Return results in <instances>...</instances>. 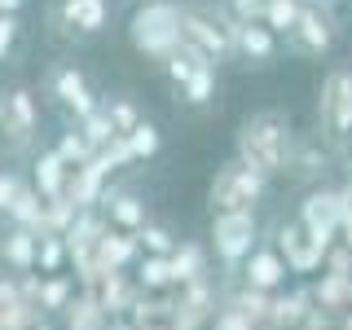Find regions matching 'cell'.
I'll use <instances>...</instances> for the list:
<instances>
[{"mask_svg": "<svg viewBox=\"0 0 352 330\" xmlns=\"http://www.w3.org/2000/svg\"><path fill=\"white\" fill-rule=\"evenodd\" d=\"M286 154H291V128H286V115L278 110H260L251 115L238 132V163H247L251 172L273 176L286 168Z\"/></svg>", "mask_w": 352, "mask_h": 330, "instance_id": "cell-1", "label": "cell"}, {"mask_svg": "<svg viewBox=\"0 0 352 330\" xmlns=\"http://www.w3.org/2000/svg\"><path fill=\"white\" fill-rule=\"evenodd\" d=\"M181 22H185V9H176L172 0H146V5L132 14V22H128V40H132L137 53L168 62L172 53L185 44Z\"/></svg>", "mask_w": 352, "mask_h": 330, "instance_id": "cell-2", "label": "cell"}, {"mask_svg": "<svg viewBox=\"0 0 352 330\" xmlns=\"http://www.w3.org/2000/svg\"><path fill=\"white\" fill-rule=\"evenodd\" d=\"M264 181L269 176H260V172H251L247 163H225V168L216 172V181H212V216L220 212H251V207L260 203V194H264Z\"/></svg>", "mask_w": 352, "mask_h": 330, "instance_id": "cell-3", "label": "cell"}, {"mask_svg": "<svg viewBox=\"0 0 352 330\" xmlns=\"http://www.w3.org/2000/svg\"><path fill=\"white\" fill-rule=\"evenodd\" d=\"M212 247H216L220 264H229V269L247 264V256L260 247L256 212H220V216H212Z\"/></svg>", "mask_w": 352, "mask_h": 330, "instance_id": "cell-4", "label": "cell"}, {"mask_svg": "<svg viewBox=\"0 0 352 330\" xmlns=\"http://www.w3.org/2000/svg\"><path fill=\"white\" fill-rule=\"evenodd\" d=\"M40 132V110H36V97L31 88H14L5 93V115H0V137L9 141L14 150H27Z\"/></svg>", "mask_w": 352, "mask_h": 330, "instance_id": "cell-5", "label": "cell"}, {"mask_svg": "<svg viewBox=\"0 0 352 330\" xmlns=\"http://www.w3.org/2000/svg\"><path fill=\"white\" fill-rule=\"evenodd\" d=\"M49 97L75 119H88L97 110V97H93V88H88V80H84V71L71 66V62H62V66L49 71Z\"/></svg>", "mask_w": 352, "mask_h": 330, "instance_id": "cell-6", "label": "cell"}, {"mask_svg": "<svg viewBox=\"0 0 352 330\" xmlns=\"http://www.w3.org/2000/svg\"><path fill=\"white\" fill-rule=\"evenodd\" d=\"M322 128L330 141H339L344 132H352V80L344 71L330 75L326 97H322Z\"/></svg>", "mask_w": 352, "mask_h": 330, "instance_id": "cell-7", "label": "cell"}, {"mask_svg": "<svg viewBox=\"0 0 352 330\" xmlns=\"http://www.w3.org/2000/svg\"><path fill=\"white\" fill-rule=\"evenodd\" d=\"M278 251H282V260H286V269H291V273H313L317 264L326 260V251L308 238V229L300 225V220L278 229Z\"/></svg>", "mask_w": 352, "mask_h": 330, "instance_id": "cell-8", "label": "cell"}, {"mask_svg": "<svg viewBox=\"0 0 352 330\" xmlns=\"http://www.w3.org/2000/svg\"><path fill=\"white\" fill-rule=\"evenodd\" d=\"M286 273H291V269H286V260H282L278 247H256L247 256V264H242V282H247L251 291H264V295L278 291V286L286 282Z\"/></svg>", "mask_w": 352, "mask_h": 330, "instance_id": "cell-9", "label": "cell"}, {"mask_svg": "<svg viewBox=\"0 0 352 330\" xmlns=\"http://www.w3.org/2000/svg\"><path fill=\"white\" fill-rule=\"evenodd\" d=\"M31 185L40 190L44 203H53V198H62L71 190V168H66V159L58 150H40L36 163H31Z\"/></svg>", "mask_w": 352, "mask_h": 330, "instance_id": "cell-10", "label": "cell"}, {"mask_svg": "<svg viewBox=\"0 0 352 330\" xmlns=\"http://www.w3.org/2000/svg\"><path fill=\"white\" fill-rule=\"evenodd\" d=\"M58 18H62V27L80 31V36H97V31L106 27V18H110V5L106 0H62Z\"/></svg>", "mask_w": 352, "mask_h": 330, "instance_id": "cell-11", "label": "cell"}, {"mask_svg": "<svg viewBox=\"0 0 352 330\" xmlns=\"http://www.w3.org/2000/svg\"><path fill=\"white\" fill-rule=\"evenodd\" d=\"M137 234H124V229H106L102 242H97V251H93V264H97V273H119L124 264L137 256Z\"/></svg>", "mask_w": 352, "mask_h": 330, "instance_id": "cell-12", "label": "cell"}, {"mask_svg": "<svg viewBox=\"0 0 352 330\" xmlns=\"http://www.w3.org/2000/svg\"><path fill=\"white\" fill-rule=\"evenodd\" d=\"M181 27H185V44H194L207 62L229 53V31L225 27H216V22H207V18H198V14H185Z\"/></svg>", "mask_w": 352, "mask_h": 330, "instance_id": "cell-13", "label": "cell"}, {"mask_svg": "<svg viewBox=\"0 0 352 330\" xmlns=\"http://www.w3.org/2000/svg\"><path fill=\"white\" fill-rule=\"evenodd\" d=\"M102 203H106L110 225L124 229V234H141V225H150V220H146V203H141L137 194H119V190H110Z\"/></svg>", "mask_w": 352, "mask_h": 330, "instance_id": "cell-14", "label": "cell"}, {"mask_svg": "<svg viewBox=\"0 0 352 330\" xmlns=\"http://www.w3.org/2000/svg\"><path fill=\"white\" fill-rule=\"evenodd\" d=\"M0 256L14 264L18 273H31L36 260H40V234L36 229H9L5 242H0Z\"/></svg>", "mask_w": 352, "mask_h": 330, "instance_id": "cell-15", "label": "cell"}, {"mask_svg": "<svg viewBox=\"0 0 352 330\" xmlns=\"http://www.w3.org/2000/svg\"><path fill=\"white\" fill-rule=\"evenodd\" d=\"M291 44L300 53H322L326 44H330V27H326V18L317 14V9H304L300 22L291 27Z\"/></svg>", "mask_w": 352, "mask_h": 330, "instance_id": "cell-16", "label": "cell"}, {"mask_svg": "<svg viewBox=\"0 0 352 330\" xmlns=\"http://www.w3.org/2000/svg\"><path fill=\"white\" fill-rule=\"evenodd\" d=\"M9 220H14V229H36L40 234V220H44V198L36 185H22L18 203L9 207Z\"/></svg>", "mask_w": 352, "mask_h": 330, "instance_id": "cell-17", "label": "cell"}, {"mask_svg": "<svg viewBox=\"0 0 352 330\" xmlns=\"http://www.w3.org/2000/svg\"><path fill=\"white\" fill-rule=\"evenodd\" d=\"M234 40H238V49L247 53V58H256V62L273 58V31H269V27H260V22H242Z\"/></svg>", "mask_w": 352, "mask_h": 330, "instance_id": "cell-18", "label": "cell"}, {"mask_svg": "<svg viewBox=\"0 0 352 330\" xmlns=\"http://www.w3.org/2000/svg\"><path fill=\"white\" fill-rule=\"evenodd\" d=\"M53 150H58L62 154V159H66V168H84V163H93L97 159V150L93 146H88V141H84V132L80 128H71V132H62V137H58V146H53Z\"/></svg>", "mask_w": 352, "mask_h": 330, "instance_id": "cell-19", "label": "cell"}, {"mask_svg": "<svg viewBox=\"0 0 352 330\" xmlns=\"http://www.w3.org/2000/svg\"><path fill=\"white\" fill-rule=\"evenodd\" d=\"M80 132H84V141H88V146H93L97 154H102V150L110 146V141L119 137V132H115V124H110V115H106V106H97L88 119H80Z\"/></svg>", "mask_w": 352, "mask_h": 330, "instance_id": "cell-20", "label": "cell"}, {"mask_svg": "<svg viewBox=\"0 0 352 330\" xmlns=\"http://www.w3.org/2000/svg\"><path fill=\"white\" fill-rule=\"evenodd\" d=\"M172 273H176V282H203V247L181 242L172 251Z\"/></svg>", "mask_w": 352, "mask_h": 330, "instance_id": "cell-21", "label": "cell"}, {"mask_svg": "<svg viewBox=\"0 0 352 330\" xmlns=\"http://www.w3.org/2000/svg\"><path fill=\"white\" fill-rule=\"evenodd\" d=\"M137 282L146 286V291H163V286H172V282H176L172 260H168V256H146V260L137 264Z\"/></svg>", "mask_w": 352, "mask_h": 330, "instance_id": "cell-22", "label": "cell"}, {"mask_svg": "<svg viewBox=\"0 0 352 330\" xmlns=\"http://www.w3.org/2000/svg\"><path fill=\"white\" fill-rule=\"evenodd\" d=\"M71 295H75V286H71V278H44L40 282V308H49V313H62V308H71Z\"/></svg>", "mask_w": 352, "mask_h": 330, "instance_id": "cell-23", "label": "cell"}, {"mask_svg": "<svg viewBox=\"0 0 352 330\" xmlns=\"http://www.w3.org/2000/svg\"><path fill=\"white\" fill-rule=\"evenodd\" d=\"M300 14L304 9L295 5V0H269V5H264V27L269 31H291L295 22H300Z\"/></svg>", "mask_w": 352, "mask_h": 330, "instance_id": "cell-24", "label": "cell"}, {"mask_svg": "<svg viewBox=\"0 0 352 330\" xmlns=\"http://www.w3.org/2000/svg\"><path fill=\"white\" fill-rule=\"evenodd\" d=\"M106 115H110V124H115L119 137H128V132L141 128V115H137V106H132L128 97H110V102H106Z\"/></svg>", "mask_w": 352, "mask_h": 330, "instance_id": "cell-25", "label": "cell"}, {"mask_svg": "<svg viewBox=\"0 0 352 330\" xmlns=\"http://www.w3.org/2000/svg\"><path fill=\"white\" fill-rule=\"evenodd\" d=\"M137 242L146 247V256H168V260H172V251H176V238H172L163 225H141Z\"/></svg>", "mask_w": 352, "mask_h": 330, "instance_id": "cell-26", "label": "cell"}, {"mask_svg": "<svg viewBox=\"0 0 352 330\" xmlns=\"http://www.w3.org/2000/svg\"><path fill=\"white\" fill-rule=\"evenodd\" d=\"M71 256L66 251V238H58V234H40V273H58L62 269V260Z\"/></svg>", "mask_w": 352, "mask_h": 330, "instance_id": "cell-27", "label": "cell"}, {"mask_svg": "<svg viewBox=\"0 0 352 330\" xmlns=\"http://www.w3.org/2000/svg\"><path fill=\"white\" fill-rule=\"evenodd\" d=\"M128 146H132V154H137V159H154V154H159V146H163V137H159V128H154V124H146V119H141V128L128 132Z\"/></svg>", "mask_w": 352, "mask_h": 330, "instance_id": "cell-28", "label": "cell"}, {"mask_svg": "<svg viewBox=\"0 0 352 330\" xmlns=\"http://www.w3.org/2000/svg\"><path fill=\"white\" fill-rule=\"evenodd\" d=\"M212 93H216V75H212V66H203V71L185 84V102H190V106H207Z\"/></svg>", "mask_w": 352, "mask_h": 330, "instance_id": "cell-29", "label": "cell"}, {"mask_svg": "<svg viewBox=\"0 0 352 330\" xmlns=\"http://www.w3.org/2000/svg\"><path fill=\"white\" fill-rule=\"evenodd\" d=\"M22 185H27V181H22V176H18V172H9V168H0V212H5V216H9V207H14V203H18V194H22Z\"/></svg>", "mask_w": 352, "mask_h": 330, "instance_id": "cell-30", "label": "cell"}, {"mask_svg": "<svg viewBox=\"0 0 352 330\" xmlns=\"http://www.w3.org/2000/svg\"><path fill=\"white\" fill-rule=\"evenodd\" d=\"M14 44H18V18H0V62L14 53Z\"/></svg>", "mask_w": 352, "mask_h": 330, "instance_id": "cell-31", "label": "cell"}, {"mask_svg": "<svg viewBox=\"0 0 352 330\" xmlns=\"http://www.w3.org/2000/svg\"><path fill=\"white\" fill-rule=\"evenodd\" d=\"M216 330H256V326H251L238 308H220V313H216Z\"/></svg>", "mask_w": 352, "mask_h": 330, "instance_id": "cell-32", "label": "cell"}, {"mask_svg": "<svg viewBox=\"0 0 352 330\" xmlns=\"http://www.w3.org/2000/svg\"><path fill=\"white\" fill-rule=\"evenodd\" d=\"M22 5H27V0H0V18H18Z\"/></svg>", "mask_w": 352, "mask_h": 330, "instance_id": "cell-33", "label": "cell"}, {"mask_svg": "<svg viewBox=\"0 0 352 330\" xmlns=\"http://www.w3.org/2000/svg\"><path fill=\"white\" fill-rule=\"evenodd\" d=\"M106 330H132V326L128 322H115V326H106Z\"/></svg>", "mask_w": 352, "mask_h": 330, "instance_id": "cell-34", "label": "cell"}]
</instances>
